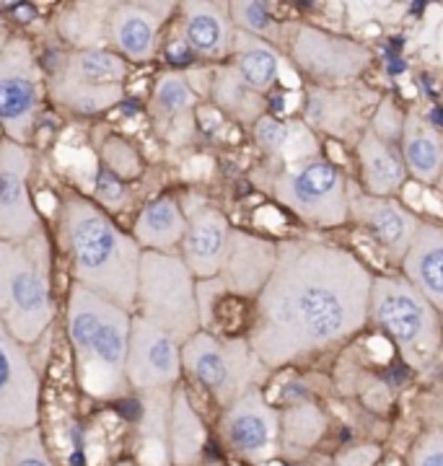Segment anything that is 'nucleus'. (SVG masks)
Here are the masks:
<instances>
[{
  "label": "nucleus",
  "mask_w": 443,
  "mask_h": 466,
  "mask_svg": "<svg viewBox=\"0 0 443 466\" xmlns=\"http://www.w3.org/2000/svg\"><path fill=\"white\" fill-rule=\"evenodd\" d=\"M8 466H55L49 459V451L45 446V438L39 433V428L14 433Z\"/></svg>",
  "instance_id": "f704fd0d"
},
{
  "label": "nucleus",
  "mask_w": 443,
  "mask_h": 466,
  "mask_svg": "<svg viewBox=\"0 0 443 466\" xmlns=\"http://www.w3.org/2000/svg\"><path fill=\"white\" fill-rule=\"evenodd\" d=\"M42 376L29 348L18 345L0 321V431L21 433L39 428Z\"/></svg>",
  "instance_id": "f8f14e48"
},
{
  "label": "nucleus",
  "mask_w": 443,
  "mask_h": 466,
  "mask_svg": "<svg viewBox=\"0 0 443 466\" xmlns=\"http://www.w3.org/2000/svg\"><path fill=\"white\" fill-rule=\"evenodd\" d=\"M181 39L202 57H226L233 50L236 26L231 21L229 3L187 0L181 3Z\"/></svg>",
  "instance_id": "aec40b11"
},
{
  "label": "nucleus",
  "mask_w": 443,
  "mask_h": 466,
  "mask_svg": "<svg viewBox=\"0 0 443 466\" xmlns=\"http://www.w3.org/2000/svg\"><path fill=\"white\" fill-rule=\"evenodd\" d=\"M402 150H405V167L420 182H441L443 171V137L426 119L407 116L405 133H402Z\"/></svg>",
  "instance_id": "a878e982"
},
{
  "label": "nucleus",
  "mask_w": 443,
  "mask_h": 466,
  "mask_svg": "<svg viewBox=\"0 0 443 466\" xmlns=\"http://www.w3.org/2000/svg\"><path fill=\"white\" fill-rule=\"evenodd\" d=\"M213 101L223 109L233 115L239 122H257L263 115V99L254 88L244 84V78L239 76V70L233 66L218 67L213 76V86H211Z\"/></svg>",
  "instance_id": "c756f323"
},
{
  "label": "nucleus",
  "mask_w": 443,
  "mask_h": 466,
  "mask_svg": "<svg viewBox=\"0 0 443 466\" xmlns=\"http://www.w3.org/2000/svg\"><path fill=\"white\" fill-rule=\"evenodd\" d=\"M130 63L115 50H67L47 73V94L76 115H101L125 99Z\"/></svg>",
  "instance_id": "39448f33"
},
{
  "label": "nucleus",
  "mask_w": 443,
  "mask_h": 466,
  "mask_svg": "<svg viewBox=\"0 0 443 466\" xmlns=\"http://www.w3.org/2000/svg\"><path fill=\"white\" fill-rule=\"evenodd\" d=\"M350 216L355 218L381 244V249L397 262H402L407 257L412 238L420 226V220L399 202L389 200V198H371V195L350 198Z\"/></svg>",
  "instance_id": "a211bd4d"
},
{
  "label": "nucleus",
  "mask_w": 443,
  "mask_h": 466,
  "mask_svg": "<svg viewBox=\"0 0 443 466\" xmlns=\"http://www.w3.org/2000/svg\"><path fill=\"white\" fill-rule=\"evenodd\" d=\"M57 236L70 262L73 283L135 314L143 249L132 233L122 231L94 200L66 192L60 202Z\"/></svg>",
  "instance_id": "f03ea898"
},
{
  "label": "nucleus",
  "mask_w": 443,
  "mask_h": 466,
  "mask_svg": "<svg viewBox=\"0 0 443 466\" xmlns=\"http://www.w3.org/2000/svg\"><path fill=\"white\" fill-rule=\"evenodd\" d=\"M98 156H101V167L109 168L122 182L140 177V171H143V161H140L138 150L125 137H107L98 148Z\"/></svg>",
  "instance_id": "72a5a7b5"
},
{
  "label": "nucleus",
  "mask_w": 443,
  "mask_h": 466,
  "mask_svg": "<svg viewBox=\"0 0 443 466\" xmlns=\"http://www.w3.org/2000/svg\"><path fill=\"white\" fill-rule=\"evenodd\" d=\"M254 137L264 150L280 156L285 164H295V161H304V158H312L316 156V150L301 146L298 140H312L309 130L298 122H283L275 116H260L254 122Z\"/></svg>",
  "instance_id": "7c9ffc66"
},
{
  "label": "nucleus",
  "mask_w": 443,
  "mask_h": 466,
  "mask_svg": "<svg viewBox=\"0 0 443 466\" xmlns=\"http://www.w3.org/2000/svg\"><path fill=\"white\" fill-rule=\"evenodd\" d=\"M366 99L350 88H314L306 99V122L322 133L361 140L366 125Z\"/></svg>",
  "instance_id": "412c9836"
},
{
  "label": "nucleus",
  "mask_w": 443,
  "mask_h": 466,
  "mask_svg": "<svg viewBox=\"0 0 443 466\" xmlns=\"http://www.w3.org/2000/svg\"><path fill=\"white\" fill-rule=\"evenodd\" d=\"M231 55H233V67L239 70L244 84L254 88L257 94H263L275 84L280 70V55L267 39L236 29Z\"/></svg>",
  "instance_id": "bb28decb"
},
{
  "label": "nucleus",
  "mask_w": 443,
  "mask_h": 466,
  "mask_svg": "<svg viewBox=\"0 0 443 466\" xmlns=\"http://www.w3.org/2000/svg\"><path fill=\"white\" fill-rule=\"evenodd\" d=\"M407 283H412L436 309H443V226L423 223L402 259Z\"/></svg>",
  "instance_id": "4be33fe9"
},
{
  "label": "nucleus",
  "mask_w": 443,
  "mask_h": 466,
  "mask_svg": "<svg viewBox=\"0 0 443 466\" xmlns=\"http://www.w3.org/2000/svg\"><path fill=\"white\" fill-rule=\"evenodd\" d=\"M11 438H14V433L0 431V466H8V459H11Z\"/></svg>",
  "instance_id": "ea45409f"
},
{
  "label": "nucleus",
  "mask_w": 443,
  "mask_h": 466,
  "mask_svg": "<svg viewBox=\"0 0 443 466\" xmlns=\"http://www.w3.org/2000/svg\"><path fill=\"white\" fill-rule=\"evenodd\" d=\"M371 317L402 350L405 360L426 368L441 345V324L436 306L407 280H374Z\"/></svg>",
  "instance_id": "0eeeda50"
},
{
  "label": "nucleus",
  "mask_w": 443,
  "mask_h": 466,
  "mask_svg": "<svg viewBox=\"0 0 443 466\" xmlns=\"http://www.w3.org/2000/svg\"><path fill=\"white\" fill-rule=\"evenodd\" d=\"M275 198L294 216L322 228L340 226L350 218V198L343 174L319 156L285 164L275 179Z\"/></svg>",
  "instance_id": "1a4fd4ad"
},
{
  "label": "nucleus",
  "mask_w": 443,
  "mask_h": 466,
  "mask_svg": "<svg viewBox=\"0 0 443 466\" xmlns=\"http://www.w3.org/2000/svg\"><path fill=\"white\" fill-rule=\"evenodd\" d=\"M177 5L169 0H117L109 11V45L128 63L153 60L159 34Z\"/></svg>",
  "instance_id": "dca6fc26"
},
{
  "label": "nucleus",
  "mask_w": 443,
  "mask_h": 466,
  "mask_svg": "<svg viewBox=\"0 0 443 466\" xmlns=\"http://www.w3.org/2000/svg\"><path fill=\"white\" fill-rule=\"evenodd\" d=\"M132 314L112 300L73 283L67 290L66 329L76 355L81 391L97 400H117L130 389L128 348Z\"/></svg>",
  "instance_id": "7ed1b4c3"
},
{
  "label": "nucleus",
  "mask_w": 443,
  "mask_h": 466,
  "mask_svg": "<svg viewBox=\"0 0 443 466\" xmlns=\"http://www.w3.org/2000/svg\"><path fill=\"white\" fill-rule=\"evenodd\" d=\"M181 345L164 329L132 314L130 348H128V383L132 391L169 389L181 376Z\"/></svg>",
  "instance_id": "2eb2a0df"
},
{
  "label": "nucleus",
  "mask_w": 443,
  "mask_h": 466,
  "mask_svg": "<svg viewBox=\"0 0 443 466\" xmlns=\"http://www.w3.org/2000/svg\"><path fill=\"white\" fill-rule=\"evenodd\" d=\"M166 57H169L171 66H190L192 57H195V52L190 50V45H187L184 39H177V42H171V45L166 47Z\"/></svg>",
  "instance_id": "4c0bfd02"
},
{
  "label": "nucleus",
  "mask_w": 443,
  "mask_h": 466,
  "mask_svg": "<svg viewBox=\"0 0 443 466\" xmlns=\"http://www.w3.org/2000/svg\"><path fill=\"white\" fill-rule=\"evenodd\" d=\"M343 459L353 461V466H371L374 464V459H376V449H374V446H363V449L345 451Z\"/></svg>",
  "instance_id": "58836bf2"
},
{
  "label": "nucleus",
  "mask_w": 443,
  "mask_h": 466,
  "mask_svg": "<svg viewBox=\"0 0 443 466\" xmlns=\"http://www.w3.org/2000/svg\"><path fill=\"white\" fill-rule=\"evenodd\" d=\"M294 63L301 73H306L316 84H347L358 78L371 63V55L358 42L345 36L298 26L294 34Z\"/></svg>",
  "instance_id": "4468645a"
},
{
  "label": "nucleus",
  "mask_w": 443,
  "mask_h": 466,
  "mask_svg": "<svg viewBox=\"0 0 443 466\" xmlns=\"http://www.w3.org/2000/svg\"><path fill=\"white\" fill-rule=\"evenodd\" d=\"M278 262V247L254 238L249 233L231 231L226 262L221 267V283L231 293L239 296H257L273 275V267Z\"/></svg>",
  "instance_id": "6ab92c4d"
},
{
  "label": "nucleus",
  "mask_w": 443,
  "mask_h": 466,
  "mask_svg": "<svg viewBox=\"0 0 443 466\" xmlns=\"http://www.w3.org/2000/svg\"><path fill=\"white\" fill-rule=\"evenodd\" d=\"M223 446L246 464H267L283 453V422L260 389L231 401L221 417Z\"/></svg>",
  "instance_id": "9b49d317"
},
{
  "label": "nucleus",
  "mask_w": 443,
  "mask_h": 466,
  "mask_svg": "<svg viewBox=\"0 0 443 466\" xmlns=\"http://www.w3.org/2000/svg\"><path fill=\"white\" fill-rule=\"evenodd\" d=\"M358 156H361L366 195L389 198L405 184L407 167H405L402 156L397 153L392 143L381 140L374 130H366L358 140Z\"/></svg>",
  "instance_id": "b1692460"
},
{
  "label": "nucleus",
  "mask_w": 443,
  "mask_h": 466,
  "mask_svg": "<svg viewBox=\"0 0 443 466\" xmlns=\"http://www.w3.org/2000/svg\"><path fill=\"white\" fill-rule=\"evenodd\" d=\"M97 205L104 210H119L128 205V184L117 179L109 168L98 167L97 174Z\"/></svg>",
  "instance_id": "c9c22d12"
},
{
  "label": "nucleus",
  "mask_w": 443,
  "mask_h": 466,
  "mask_svg": "<svg viewBox=\"0 0 443 466\" xmlns=\"http://www.w3.org/2000/svg\"><path fill=\"white\" fill-rule=\"evenodd\" d=\"M187 233V216L174 198L150 200L135 218L132 238L143 251L174 254V249L184 241Z\"/></svg>",
  "instance_id": "5701e85b"
},
{
  "label": "nucleus",
  "mask_w": 443,
  "mask_h": 466,
  "mask_svg": "<svg viewBox=\"0 0 443 466\" xmlns=\"http://www.w3.org/2000/svg\"><path fill=\"white\" fill-rule=\"evenodd\" d=\"M208 431L190 401L187 389L171 391V415H169V459L171 466H200L205 453Z\"/></svg>",
  "instance_id": "393cba45"
},
{
  "label": "nucleus",
  "mask_w": 443,
  "mask_h": 466,
  "mask_svg": "<svg viewBox=\"0 0 443 466\" xmlns=\"http://www.w3.org/2000/svg\"><path fill=\"white\" fill-rule=\"evenodd\" d=\"M280 422H283V451L309 449L327 428L325 415L312 404H298L288 415L280 417Z\"/></svg>",
  "instance_id": "2f4dec72"
},
{
  "label": "nucleus",
  "mask_w": 443,
  "mask_h": 466,
  "mask_svg": "<svg viewBox=\"0 0 443 466\" xmlns=\"http://www.w3.org/2000/svg\"><path fill=\"white\" fill-rule=\"evenodd\" d=\"M371 288V272L350 251L319 241L280 244L249 345L267 368L332 348L368 319Z\"/></svg>",
  "instance_id": "f257e3e1"
},
{
  "label": "nucleus",
  "mask_w": 443,
  "mask_h": 466,
  "mask_svg": "<svg viewBox=\"0 0 443 466\" xmlns=\"http://www.w3.org/2000/svg\"><path fill=\"white\" fill-rule=\"evenodd\" d=\"M441 179H443V171H441Z\"/></svg>",
  "instance_id": "c03bdc74"
},
{
  "label": "nucleus",
  "mask_w": 443,
  "mask_h": 466,
  "mask_svg": "<svg viewBox=\"0 0 443 466\" xmlns=\"http://www.w3.org/2000/svg\"><path fill=\"white\" fill-rule=\"evenodd\" d=\"M410 466H443V428H433L412 446Z\"/></svg>",
  "instance_id": "e433bc0d"
},
{
  "label": "nucleus",
  "mask_w": 443,
  "mask_h": 466,
  "mask_svg": "<svg viewBox=\"0 0 443 466\" xmlns=\"http://www.w3.org/2000/svg\"><path fill=\"white\" fill-rule=\"evenodd\" d=\"M52 251L47 233L29 241H0V321L18 345L32 348L55 321Z\"/></svg>",
  "instance_id": "20e7f679"
},
{
  "label": "nucleus",
  "mask_w": 443,
  "mask_h": 466,
  "mask_svg": "<svg viewBox=\"0 0 443 466\" xmlns=\"http://www.w3.org/2000/svg\"><path fill=\"white\" fill-rule=\"evenodd\" d=\"M187 233L181 241V259L195 275V280H211L221 275L231 241V226L221 210L200 202L187 213Z\"/></svg>",
  "instance_id": "f3484780"
},
{
  "label": "nucleus",
  "mask_w": 443,
  "mask_h": 466,
  "mask_svg": "<svg viewBox=\"0 0 443 466\" xmlns=\"http://www.w3.org/2000/svg\"><path fill=\"white\" fill-rule=\"evenodd\" d=\"M200 466H223V464H218V461H208V464H200Z\"/></svg>",
  "instance_id": "37998d69"
},
{
  "label": "nucleus",
  "mask_w": 443,
  "mask_h": 466,
  "mask_svg": "<svg viewBox=\"0 0 443 466\" xmlns=\"http://www.w3.org/2000/svg\"><path fill=\"white\" fill-rule=\"evenodd\" d=\"M109 11L112 3H76L67 5L63 18H57V29L63 32L73 50H101V39H109Z\"/></svg>",
  "instance_id": "c85d7f7f"
},
{
  "label": "nucleus",
  "mask_w": 443,
  "mask_h": 466,
  "mask_svg": "<svg viewBox=\"0 0 443 466\" xmlns=\"http://www.w3.org/2000/svg\"><path fill=\"white\" fill-rule=\"evenodd\" d=\"M115 466H140V464H138V461H119V464Z\"/></svg>",
  "instance_id": "79ce46f5"
},
{
  "label": "nucleus",
  "mask_w": 443,
  "mask_h": 466,
  "mask_svg": "<svg viewBox=\"0 0 443 466\" xmlns=\"http://www.w3.org/2000/svg\"><path fill=\"white\" fill-rule=\"evenodd\" d=\"M231 21L239 32L260 36V39H273L275 32H280L278 21L270 16V8L264 3H254V0H236L229 3Z\"/></svg>",
  "instance_id": "473e14b6"
},
{
  "label": "nucleus",
  "mask_w": 443,
  "mask_h": 466,
  "mask_svg": "<svg viewBox=\"0 0 443 466\" xmlns=\"http://www.w3.org/2000/svg\"><path fill=\"white\" fill-rule=\"evenodd\" d=\"M135 314L171 334L180 345L202 329L195 275L181 257L143 251Z\"/></svg>",
  "instance_id": "423d86ee"
},
{
  "label": "nucleus",
  "mask_w": 443,
  "mask_h": 466,
  "mask_svg": "<svg viewBox=\"0 0 443 466\" xmlns=\"http://www.w3.org/2000/svg\"><path fill=\"white\" fill-rule=\"evenodd\" d=\"M181 366L226 410L249 389H257L263 360L246 339H218L200 329L181 345Z\"/></svg>",
  "instance_id": "6e6552de"
},
{
  "label": "nucleus",
  "mask_w": 443,
  "mask_h": 466,
  "mask_svg": "<svg viewBox=\"0 0 443 466\" xmlns=\"http://www.w3.org/2000/svg\"><path fill=\"white\" fill-rule=\"evenodd\" d=\"M5 42H8V34L0 32V50H3V45H5Z\"/></svg>",
  "instance_id": "a19ab883"
},
{
  "label": "nucleus",
  "mask_w": 443,
  "mask_h": 466,
  "mask_svg": "<svg viewBox=\"0 0 443 466\" xmlns=\"http://www.w3.org/2000/svg\"><path fill=\"white\" fill-rule=\"evenodd\" d=\"M47 86L29 39L8 36L0 50V127L8 140L26 146L42 109Z\"/></svg>",
  "instance_id": "9d476101"
},
{
  "label": "nucleus",
  "mask_w": 443,
  "mask_h": 466,
  "mask_svg": "<svg viewBox=\"0 0 443 466\" xmlns=\"http://www.w3.org/2000/svg\"><path fill=\"white\" fill-rule=\"evenodd\" d=\"M32 150L14 140H0V241L21 244L42 228L29 192Z\"/></svg>",
  "instance_id": "ddd939ff"
},
{
  "label": "nucleus",
  "mask_w": 443,
  "mask_h": 466,
  "mask_svg": "<svg viewBox=\"0 0 443 466\" xmlns=\"http://www.w3.org/2000/svg\"><path fill=\"white\" fill-rule=\"evenodd\" d=\"M197 94L180 73H164L153 86L150 112L166 135H171V130H181L192 119Z\"/></svg>",
  "instance_id": "cd10ccee"
}]
</instances>
